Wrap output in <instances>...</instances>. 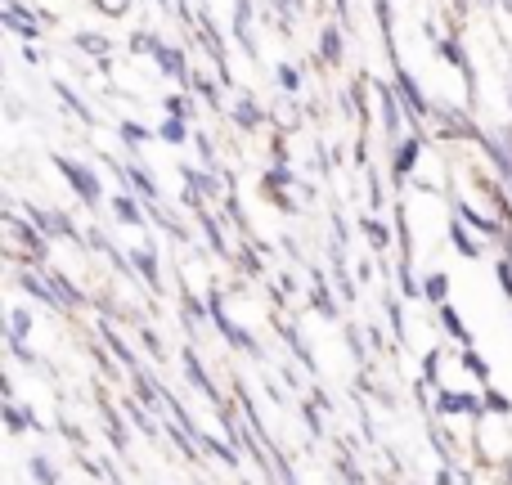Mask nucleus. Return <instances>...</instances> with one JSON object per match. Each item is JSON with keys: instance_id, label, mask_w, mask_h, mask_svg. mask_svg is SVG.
<instances>
[{"instance_id": "obj_1", "label": "nucleus", "mask_w": 512, "mask_h": 485, "mask_svg": "<svg viewBox=\"0 0 512 485\" xmlns=\"http://www.w3.org/2000/svg\"><path fill=\"white\" fill-rule=\"evenodd\" d=\"M207 310H212V324H216V333H221V342L225 346H234V351H243V355H252V360H265V351H261V342L248 333V328L239 324V319L225 310V292L212 283V292H207Z\"/></svg>"}, {"instance_id": "obj_37", "label": "nucleus", "mask_w": 512, "mask_h": 485, "mask_svg": "<svg viewBox=\"0 0 512 485\" xmlns=\"http://www.w3.org/2000/svg\"><path fill=\"white\" fill-rule=\"evenodd\" d=\"M27 472H32V481H36V485H59V472H54V463L45 459V454H32Z\"/></svg>"}, {"instance_id": "obj_6", "label": "nucleus", "mask_w": 512, "mask_h": 485, "mask_svg": "<svg viewBox=\"0 0 512 485\" xmlns=\"http://www.w3.org/2000/svg\"><path fill=\"white\" fill-rule=\"evenodd\" d=\"M436 54L463 72V81H468V99H477V68H472V59H468V50H463L459 36H441V41H436Z\"/></svg>"}, {"instance_id": "obj_50", "label": "nucleus", "mask_w": 512, "mask_h": 485, "mask_svg": "<svg viewBox=\"0 0 512 485\" xmlns=\"http://www.w3.org/2000/svg\"><path fill=\"white\" fill-rule=\"evenodd\" d=\"M131 5H135V0H95V9H99V14H108V18H126V14H131Z\"/></svg>"}, {"instance_id": "obj_19", "label": "nucleus", "mask_w": 512, "mask_h": 485, "mask_svg": "<svg viewBox=\"0 0 512 485\" xmlns=\"http://www.w3.org/2000/svg\"><path fill=\"white\" fill-rule=\"evenodd\" d=\"M122 414H126V409H122ZM122 414H117V409L108 405V400H104V405H99V418H104L108 436H113V450H117V454H122V459H126V450H131V427L122 423Z\"/></svg>"}, {"instance_id": "obj_25", "label": "nucleus", "mask_w": 512, "mask_h": 485, "mask_svg": "<svg viewBox=\"0 0 512 485\" xmlns=\"http://www.w3.org/2000/svg\"><path fill=\"white\" fill-rule=\"evenodd\" d=\"M450 243H454V252H459L463 261H481V252H486V247H481V243L468 234V225H463L459 216L450 221Z\"/></svg>"}, {"instance_id": "obj_44", "label": "nucleus", "mask_w": 512, "mask_h": 485, "mask_svg": "<svg viewBox=\"0 0 512 485\" xmlns=\"http://www.w3.org/2000/svg\"><path fill=\"white\" fill-rule=\"evenodd\" d=\"M140 346H144V351H149L153 355V360H167V346H162V337L158 333H153V328H140Z\"/></svg>"}, {"instance_id": "obj_21", "label": "nucleus", "mask_w": 512, "mask_h": 485, "mask_svg": "<svg viewBox=\"0 0 512 485\" xmlns=\"http://www.w3.org/2000/svg\"><path fill=\"white\" fill-rule=\"evenodd\" d=\"M99 342H104L108 351H113V360L122 364V369H140V360H135V351L122 342V337H117V328L108 324V319H104V324H99Z\"/></svg>"}, {"instance_id": "obj_35", "label": "nucleus", "mask_w": 512, "mask_h": 485, "mask_svg": "<svg viewBox=\"0 0 512 485\" xmlns=\"http://www.w3.org/2000/svg\"><path fill=\"white\" fill-rule=\"evenodd\" d=\"M158 140L162 144H176V149H180V144H185L189 140V122H185V117H162V126H158Z\"/></svg>"}, {"instance_id": "obj_42", "label": "nucleus", "mask_w": 512, "mask_h": 485, "mask_svg": "<svg viewBox=\"0 0 512 485\" xmlns=\"http://www.w3.org/2000/svg\"><path fill=\"white\" fill-rule=\"evenodd\" d=\"M382 306H387V319H391V333H396V346H405V315H400V306H396V297H387L382 301Z\"/></svg>"}, {"instance_id": "obj_30", "label": "nucleus", "mask_w": 512, "mask_h": 485, "mask_svg": "<svg viewBox=\"0 0 512 485\" xmlns=\"http://www.w3.org/2000/svg\"><path fill=\"white\" fill-rule=\"evenodd\" d=\"M45 274H50V283H54V288H59V297H63V306H68V310H81V306H86V292H81L77 288V283H68V279H63V274L59 270H50V265H45Z\"/></svg>"}, {"instance_id": "obj_43", "label": "nucleus", "mask_w": 512, "mask_h": 485, "mask_svg": "<svg viewBox=\"0 0 512 485\" xmlns=\"http://www.w3.org/2000/svg\"><path fill=\"white\" fill-rule=\"evenodd\" d=\"M167 113L171 117H185V122H189V117H194V99H189L185 90H176V95H167Z\"/></svg>"}, {"instance_id": "obj_38", "label": "nucleus", "mask_w": 512, "mask_h": 485, "mask_svg": "<svg viewBox=\"0 0 512 485\" xmlns=\"http://www.w3.org/2000/svg\"><path fill=\"white\" fill-rule=\"evenodd\" d=\"M481 396H486V414H495V418H512V396H504L499 387H486Z\"/></svg>"}, {"instance_id": "obj_11", "label": "nucleus", "mask_w": 512, "mask_h": 485, "mask_svg": "<svg viewBox=\"0 0 512 485\" xmlns=\"http://www.w3.org/2000/svg\"><path fill=\"white\" fill-rule=\"evenodd\" d=\"M400 90H391L387 81H378V99H382V126H387V140L396 144L400 131H405V104H400Z\"/></svg>"}, {"instance_id": "obj_17", "label": "nucleus", "mask_w": 512, "mask_h": 485, "mask_svg": "<svg viewBox=\"0 0 512 485\" xmlns=\"http://www.w3.org/2000/svg\"><path fill=\"white\" fill-rule=\"evenodd\" d=\"M131 391H135V400H140V405H149V409H153V414H158V409H167V391H162L158 382L149 378V373L131 369Z\"/></svg>"}, {"instance_id": "obj_12", "label": "nucleus", "mask_w": 512, "mask_h": 485, "mask_svg": "<svg viewBox=\"0 0 512 485\" xmlns=\"http://www.w3.org/2000/svg\"><path fill=\"white\" fill-rule=\"evenodd\" d=\"M14 279H18V288H23V292H32V297H36V301H41V306H54V310H68V306H63V297H59V288H54V283H50V274H45V279H36V274H32V270H18V274H14Z\"/></svg>"}, {"instance_id": "obj_18", "label": "nucleus", "mask_w": 512, "mask_h": 485, "mask_svg": "<svg viewBox=\"0 0 512 485\" xmlns=\"http://www.w3.org/2000/svg\"><path fill=\"white\" fill-rule=\"evenodd\" d=\"M342 54H346L342 27H337V23H324V27H319V63H324V68H337V63H342Z\"/></svg>"}, {"instance_id": "obj_4", "label": "nucleus", "mask_w": 512, "mask_h": 485, "mask_svg": "<svg viewBox=\"0 0 512 485\" xmlns=\"http://www.w3.org/2000/svg\"><path fill=\"white\" fill-rule=\"evenodd\" d=\"M180 364H185V378H189V382H194V387H198V391H203V396H207V400H212V409L230 405V400H225V396H221V387H216V378H212V373H207V369H203V360H198V351H194V346H185V351H180Z\"/></svg>"}, {"instance_id": "obj_51", "label": "nucleus", "mask_w": 512, "mask_h": 485, "mask_svg": "<svg viewBox=\"0 0 512 485\" xmlns=\"http://www.w3.org/2000/svg\"><path fill=\"white\" fill-rule=\"evenodd\" d=\"M162 36L158 32H135L131 36V54H153V45H158Z\"/></svg>"}, {"instance_id": "obj_48", "label": "nucleus", "mask_w": 512, "mask_h": 485, "mask_svg": "<svg viewBox=\"0 0 512 485\" xmlns=\"http://www.w3.org/2000/svg\"><path fill=\"white\" fill-rule=\"evenodd\" d=\"M189 90H194V95H203L212 108H221V95H216V86H212V81H207V77H198V72H194V81H189Z\"/></svg>"}, {"instance_id": "obj_20", "label": "nucleus", "mask_w": 512, "mask_h": 485, "mask_svg": "<svg viewBox=\"0 0 512 485\" xmlns=\"http://www.w3.org/2000/svg\"><path fill=\"white\" fill-rule=\"evenodd\" d=\"M310 310L315 315H324V319H337V301H333V288H328V279H324V270H310Z\"/></svg>"}, {"instance_id": "obj_3", "label": "nucleus", "mask_w": 512, "mask_h": 485, "mask_svg": "<svg viewBox=\"0 0 512 485\" xmlns=\"http://www.w3.org/2000/svg\"><path fill=\"white\" fill-rule=\"evenodd\" d=\"M436 414H441V418H481V414H486V396L436 387Z\"/></svg>"}, {"instance_id": "obj_16", "label": "nucleus", "mask_w": 512, "mask_h": 485, "mask_svg": "<svg viewBox=\"0 0 512 485\" xmlns=\"http://www.w3.org/2000/svg\"><path fill=\"white\" fill-rule=\"evenodd\" d=\"M122 409H126V418H131V427L135 432H144V441H162V432H167V427H158L153 423V409L149 405H140V400H122Z\"/></svg>"}, {"instance_id": "obj_57", "label": "nucleus", "mask_w": 512, "mask_h": 485, "mask_svg": "<svg viewBox=\"0 0 512 485\" xmlns=\"http://www.w3.org/2000/svg\"><path fill=\"white\" fill-rule=\"evenodd\" d=\"M333 5H337V14H342V18H346V14H351V9H346V0H333Z\"/></svg>"}, {"instance_id": "obj_32", "label": "nucleus", "mask_w": 512, "mask_h": 485, "mask_svg": "<svg viewBox=\"0 0 512 485\" xmlns=\"http://www.w3.org/2000/svg\"><path fill=\"white\" fill-rule=\"evenodd\" d=\"M423 301H432V306H445L450 301V274L445 270H432L423 279Z\"/></svg>"}, {"instance_id": "obj_46", "label": "nucleus", "mask_w": 512, "mask_h": 485, "mask_svg": "<svg viewBox=\"0 0 512 485\" xmlns=\"http://www.w3.org/2000/svg\"><path fill=\"white\" fill-rule=\"evenodd\" d=\"M427 382H432V387L441 382V351H436V346L423 355V387H427Z\"/></svg>"}, {"instance_id": "obj_26", "label": "nucleus", "mask_w": 512, "mask_h": 485, "mask_svg": "<svg viewBox=\"0 0 512 485\" xmlns=\"http://www.w3.org/2000/svg\"><path fill=\"white\" fill-rule=\"evenodd\" d=\"M279 337H283V346H288V351L292 355H297V360H301V369H310V373H315V351H310V346H306V337H301V328H279Z\"/></svg>"}, {"instance_id": "obj_52", "label": "nucleus", "mask_w": 512, "mask_h": 485, "mask_svg": "<svg viewBox=\"0 0 512 485\" xmlns=\"http://www.w3.org/2000/svg\"><path fill=\"white\" fill-rule=\"evenodd\" d=\"M346 346H351V355L364 364V342H360V328H346Z\"/></svg>"}, {"instance_id": "obj_9", "label": "nucleus", "mask_w": 512, "mask_h": 485, "mask_svg": "<svg viewBox=\"0 0 512 485\" xmlns=\"http://www.w3.org/2000/svg\"><path fill=\"white\" fill-rule=\"evenodd\" d=\"M396 90H400V99H405V108L414 117H423V122H432V104H427V95L418 90V81H414V72L409 68H400L396 63Z\"/></svg>"}, {"instance_id": "obj_33", "label": "nucleus", "mask_w": 512, "mask_h": 485, "mask_svg": "<svg viewBox=\"0 0 512 485\" xmlns=\"http://www.w3.org/2000/svg\"><path fill=\"white\" fill-rule=\"evenodd\" d=\"M108 207H113V216L122 225H144V207H135L131 194H113V198H108Z\"/></svg>"}, {"instance_id": "obj_13", "label": "nucleus", "mask_w": 512, "mask_h": 485, "mask_svg": "<svg viewBox=\"0 0 512 485\" xmlns=\"http://www.w3.org/2000/svg\"><path fill=\"white\" fill-rule=\"evenodd\" d=\"M122 180H126V185H131V194H140L149 207H153V203H162V189H158V180H153L149 171L140 167V162H126V167H122Z\"/></svg>"}, {"instance_id": "obj_53", "label": "nucleus", "mask_w": 512, "mask_h": 485, "mask_svg": "<svg viewBox=\"0 0 512 485\" xmlns=\"http://www.w3.org/2000/svg\"><path fill=\"white\" fill-rule=\"evenodd\" d=\"M239 265H243V270H248V274H256V279H261V274H265V265L256 261L252 252H239Z\"/></svg>"}, {"instance_id": "obj_49", "label": "nucleus", "mask_w": 512, "mask_h": 485, "mask_svg": "<svg viewBox=\"0 0 512 485\" xmlns=\"http://www.w3.org/2000/svg\"><path fill=\"white\" fill-rule=\"evenodd\" d=\"M373 9H378V27H382V36H387V45H391V0H373ZM391 59H396V45H391Z\"/></svg>"}, {"instance_id": "obj_58", "label": "nucleus", "mask_w": 512, "mask_h": 485, "mask_svg": "<svg viewBox=\"0 0 512 485\" xmlns=\"http://www.w3.org/2000/svg\"><path fill=\"white\" fill-rule=\"evenodd\" d=\"M292 5H297V14H301V9H306V0H292Z\"/></svg>"}, {"instance_id": "obj_15", "label": "nucleus", "mask_w": 512, "mask_h": 485, "mask_svg": "<svg viewBox=\"0 0 512 485\" xmlns=\"http://www.w3.org/2000/svg\"><path fill=\"white\" fill-rule=\"evenodd\" d=\"M198 225H203V239L212 243V252L221 256V261H234V247L225 243V230H221V216L212 212V207H203V212H198Z\"/></svg>"}, {"instance_id": "obj_5", "label": "nucleus", "mask_w": 512, "mask_h": 485, "mask_svg": "<svg viewBox=\"0 0 512 485\" xmlns=\"http://www.w3.org/2000/svg\"><path fill=\"white\" fill-rule=\"evenodd\" d=\"M153 63H158L167 77H176L180 81V90H189V81H194V72H189V59H185V50L180 45H167V41H158L153 45V54H149Z\"/></svg>"}, {"instance_id": "obj_55", "label": "nucleus", "mask_w": 512, "mask_h": 485, "mask_svg": "<svg viewBox=\"0 0 512 485\" xmlns=\"http://www.w3.org/2000/svg\"><path fill=\"white\" fill-rule=\"evenodd\" d=\"M436 485H454V472H450V463H445V468L436 472Z\"/></svg>"}, {"instance_id": "obj_36", "label": "nucleus", "mask_w": 512, "mask_h": 485, "mask_svg": "<svg viewBox=\"0 0 512 485\" xmlns=\"http://www.w3.org/2000/svg\"><path fill=\"white\" fill-rule=\"evenodd\" d=\"M319 405H324V400H319V396L301 400V418H306V432L315 436V441H324V418H319Z\"/></svg>"}, {"instance_id": "obj_2", "label": "nucleus", "mask_w": 512, "mask_h": 485, "mask_svg": "<svg viewBox=\"0 0 512 485\" xmlns=\"http://www.w3.org/2000/svg\"><path fill=\"white\" fill-rule=\"evenodd\" d=\"M54 167H59V176L72 185V194H77V203L86 207V212H99V207H104V185H99V176L86 167V162L68 158V153H54Z\"/></svg>"}, {"instance_id": "obj_34", "label": "nucleus", "mask_w": 512, "mask_h": 485, "mask_svg": "<svg viewBox=\"0 0 512 485\" xmlns=\"http://www.w3.org/2000/svg\"><path fill=\"white\" fill-rule=\"evenodd\" d=\"M54 95H59L63 99V108H68V113L72 117H77V122H95V117H90V108H86V99H81V95H72V86H68V81H54Z\"/></svg>"}, {"instance_id": "obj_54", "label": "nucleus", "mask_w": 512, "mask_h": 485, "mask_svg": "<svg viewBox=\"0 0 512 485\" xmlns=\"http://www.w3.org/2000/svg\"><path fill=\"white\" fill-rule=\"evenodd\" d=\"M283 382H288V391H297V387H301L297 373H292V364H283Z\"/></svg>"}, {"instance_id": "obj_10", "label": "nucleus", "mask_w": 512, "mask_h": 485, "mask_svg": "<svg viewBox=\"0 0 512 485\" xmlns=\"http://www.w3.org/2000/svg\"><path fill=\"white\" fill-rule=\"evenodd\" d=\"M126 261L135 265V274H140V283H149V292H162L158 247H153V243H144V247H131V252H126Z\"/></svg>"}, {"instance_id": "obj_45", "label": "nucleus", "mask_w": 512, "mask_h": 485, "mask_svg": "<svg viewBox=\"0 0 512 485\" xmlns=\"http://www.w3.org/2000/svg\"><path fill=\"white\" fill-rule=\"evenodd\" d=\"M432 445L441 450V459H445V463L459 459V450H454V436H450V432H441V427H432Z\"/></svg>"}, {"instance_id": "obj_7", "label": "nucleus", "mask_w": 512, "mask_h": 485, "mask_svg": "<svg viewBox=\"0 0 512 485\" xmlns=\"http://www.w3.org/2000/svg\"><path fill=\"white\" fill-rule=\"evenodd\" d=\"M418 158H423V135H400L391 144V180H405L418 167Z\"/></svg>"}, {"instance_id": "obj_41", "label": "nucleus", "mask_w": 512, "mask_h": 485, "mask_svg": "<svg viewBox=\"0 0 512 485\" xmlns=\"http://www.w3.org/2000/svg\"><path fill=\"white\" fill-rule=\"evenodd\" d=\"M54 427H59V432L63 436H68V445H72V450H86V432H81V427L77 423H68V414H59V418H54Z\"/></svg>"}, {"instance_id": "obj_47", "label": "nucleus", "mask_w": 512, "mask_h": 485, "mask_svg": "<svg viewBox=\"0 0 512 485\" xmlns=\"http://www.w3.org/2000/svg\"><path fill=\"white\" fill-rule=\"evenodd\" d=\"M495 279H499V288H504V297L512 301V256L508 252L495 261Z\"/></svg>"}, {"instance_id": "obj_28", "label": "nucleus", "mask_w": 512, "mask_h": 485, "mask_svg": "<svg viewBox=\"0 0 512 485\" xmlns=\"http://www.w3.org/2000/svg\"><path fill=\"white\" fill-rule=\"evenodd\" d=\"M117 135H122V144H126L131 153H140L144 144H153V131H149V126L131 122V117H122V122H117Z\"/></svg>"}, {"instance_id": "obj_14", "label": "nucleus", "mask_w": 512, "mask_h": 485, "mask_svg": "<svg viewBox=\"0 0 512 485\" xmlns=\"http://www.w3.org/2000/svg\"><path fill=\"white\" fill-rule=\"evenodd\" d=\"M198 445H203V454L207 459H216V463H225L230 472H239V463H243V450L239 445H230V441H216L212 432H198Z\"/></svg>"}, {"instance_id": "obj_22", "label": "nucleus", "mask_w": 512, "mask_h": 485, "mask_svg": "<svg viewBox=\"0 0 512 485\" xmlns=\"http://www.w3.org/2000/svg\"><path fill=\"white\" fill-rule=\"evenodd\" d=\"M180 176L189 180V189H194L198 198H221V180H216V171H198V167H180Z\"/></svg>"}, {"instance_id": "obj_56", "label": "nucleus", "mask_w": 512, "mask_h": 485, "mask_svg": "<svg viewBox=\"0 0 512 485\" xmlns=\"http://www.w3.org/2000/svg\"><path fill=\"white\" fill-rule=\"evenodd\" d=\"M504 485H512V454L504 459Z\"/></svg>"}, {"instance_id": "obj_23", "label": "nucleus", "mask_w": 512, "mask_h": 485, "mask_svg": "<svg viewBox=\"0 0 512 485\" xmlns=\"http://www.w3.org/2000/svg\"><path fill=\"white\" fill-rule=\"evenodd\" d=\"M234 126H239V131H261L265 126V108L256 104V99H248V95H239V104H234Z\"/></svg>"}, {"instance_id": "obj_24", "label": "nucleus", "mask_w": 512, "mask_h": 485, "mask_svg": "<svg viewBox=\"0 0 512 485\" xmlns=\"http://www.w3.org/2000/svg\"><path fill=\"white\" fill-rule=\"evenodd\" d=\"M72 45H77L81 54H90V59L108 63V54H113V41H108L104 32H72Z\"/></svg>"}, {"instance_id": "obj_27", "label": "nucleus", "mask_w": 512, "mask_h": 485, "mask_svg": "<svg viewBox=\"0 0 512 485\" xmlns=\"http://www.w3.org/2000/svg\"><path fill=\"white\" fill-rule=\"evenodd\" d=\"M436 310H441V328L454 337V342H459V346H477V342H472V333H468V324H463V315L450 306V301H445V306H436Z\"/></svg>"}, {"instance_id": "obj_31", "label": "nucleus", "mask_w": 512, "mask_h": 485, "mask_svg": "<svg viewBox=\"0 0 512 485\" xmlns=\"http://www.w3.org/2000/svg\"><path fill=\"white\" fill-rule=\"evenodd\" d=\"M459 364L481 382V387H490V360L477 351V346H463V351H459Z\"/></svg>"}, {"instance_id": "obj_40", "label": "nucleus", "mask_w": 512, "mask_h": 485, "mask_svg": "<svg viewBox=\"0 0 512 485\" xmlns=\"http://www.w3.org/2000/svg\"><path fill=\"white\" fill-rule=\"evenodd\" d=\"M274 77H279L283 95H301V72L292 68V63H279V68H274Z\"/></svg>"}, {"instance_id": "obj_8", "label": "nucleus", "mask_w": 512, "mask_h": 485, "mask_svg": "<svg viewBox=\"0 0 512 485\" xmlns=\"http://www.w3.org/2000/svg\"><path fill=\"white\" fill-rule=\"evenodd\" d=\"M450 207H454V216H459V221L468 225V230H477V234H481V239H499V243H504V234H508V225H504V221H490V216L472 212V207L463 203V198H450Z\"/></svg>"}, {"instance_id": "obj_29", "label": "nucleus", "mask_w": 512, "mask_h": 485, "mask_svg": "<svg viewBox=\"0 0 512 485\" xmlns=\"http://www.w3.org/2000/svg\"><path fill=\"white\" fill-rule=\"evenodd\" d=\"M234 36H239L243 50L256 54L252 50V0H234Z\"/></svg>"}, {"instance_id": "obj_39", "label": "nucleus", "mask_w": 512, "mask_h": 485, "mask_svg": "<svg viewBox=\"0 0 512 485\" xmlns=\"http://www.w3.org/2000/svg\"><path fill=\"white\" fill-rule=\"evenodd\" d=\"M360 230H364V239H369L373 247H387V243H391L387 225H382V221H378V216H360Z\"/></svg>"}]
</instances>
